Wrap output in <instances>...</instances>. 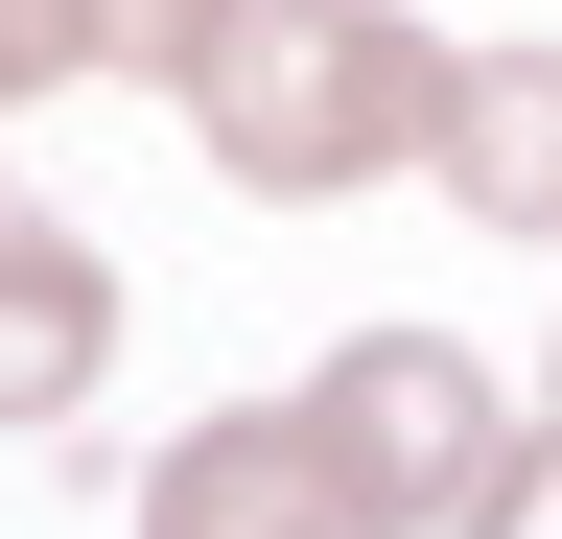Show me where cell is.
<instances>
[{
    "label": "cell",
    "mask_w": 562,
    "mask_h": 539,
    "mask_svg": "<svg viewBox=\"0 0 562 539\" xmlns=\"http://www.w3.org/2000/svg\"><path fill=\"white\" fill-rule=\"evenodd\" d=\"M539 446H562V375H539Z\"/></svg>",
    "instance_id": "obj_9"
},
{
    "label": "cell",
    "mask_w": 562,
    "mask_h": 539,
    "mask_svg": "<svg viewBox=\"0 0 562 539\" xmlns=\"http://www.w3.org/2000/svg\"><path fill=\"white\" fill-rule=\"evenodd\" d=\"M469 539H562V446H539V423H516V469L469 493Z\"/></svg>",
    "instance_id": "obj_8"
},
{
    "label": "cell",
    "mask_w": 562,
    "mask_h": 539,
    "mask_svg": "<svg viewBox=\"0 0 562 539\" xmlns=\"http://www.w3.org/2000/svg\"><path fill=\"white\" fill-rule=\"evenodd\" d=\"M70 71H94V0H0V117L70 94Z\"/></svg>",
    "instance_id": "obj_7"
},
{
    "label": "cell",
    "mask_w": 562,
    "mask_h": 539,
    "mask_svg": "<svg viewBox=\"0 0 562 539\" xmlns=\"http://www.w3.org/2000/svg\"><path fill=\"white\" fill-rule=\"evenodd\" d=\"M140 539H375V516H351V469H328L305 398H235V423H188L140 469Z\"/></svg>",
    "instance_id": "obj_3"
},
{
    "label": "cell",
    "mask_w": 562,
    "mask_h": 539,
    "mask_svg": "<svg viewBox=\"0 0 562 539\" xmlns=\"http://www.w3.org/2000/svg\"><path fill=\"white\" fill-rule=\"evenodd\" d=\"M117 375V258L70 212H0V423H70Z\"/></svg>",
    "instance_id": "obj_5"
},
{
    "label": "cell",
    "mask_w": 562,
    "mask_h": 539,
    "mask_svg": "<svg viewBox=\"0 0 562 539\" xmlns=\"http://www.w3.org/2000/svg\"><path fill=\"white\" fill-rule=\"evenodd\" d=\"M446 71L469 47H422L398 0H235L188 142L235 188H281V212H328V188H375V165H446Z\"/></svg>",
    "instance_id": "obj_1"
},
{
    "label": "cell",
    "mask_w": 562,
    "mask_h": 539,
    "mask_svg": "<svg viewBox=\"0 0 562 539\" xmlns=\"http://www.w3.org/2000/svg\"><path fill=\"white\" fill-rule=\"evenodd\" d=\"M446 188H469V235H539L562 258V24H516V47L446 71Z\"/></svg>",
    "instance_id": "obj_4"
},
{
    "label": "cell",
    "mask_w": 562,
    "mask_h": 539,
    "mask_svg": "<svg viewBox=\"0 0 562 539\" xmlns=\"http://www.w3.org/2000/svg\"><path fill=\"white\" fill-rule=\"evenodd\" d=\"M211 47H235V0H94V71H117V94H165V117L211 94Z\"/></svg>",
    "instance_id": "obj_6"
},
{
    "label": "cell",
    "mask_w": 562,
    "mask_h": 539,
    "mask_svg": "<svg viewBox=\"0 0 562 539\" xmlns=\"http://www.w3.org/2000/svg\"><path fill=\"white\" fill-rule=\"evenodd\" d=\"M305 423H328V469H351L375 539H469V493L516 469V398H492L469 328H351V352L305 375Z\"/></svg>",
    "instance_id": "obj_2"
}]
</instances>
